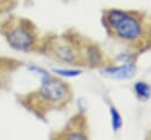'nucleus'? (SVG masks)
Returning a JSON list of instances; mask_svg holds the SVG:
<instances>
[{
	"mask_svg": "<svg viewBox=\"0 0 151 140\" xmlns=\"http://www.w3.org/2000/svg\"><path fill=\"white\" fill-rule=\"evenodd\" d=\"M106 18L109 27L119 39L125 41H135L141 38L142 25L130 13L121 9H110Z\"/></svg>",
	"mask_w": 151,
	"mask_h": 140,
	"instance_id": "obj_1",
	"label": "nucleus"
},
{
	"mask_svg": "<svg viewBox=\"0 0 151 140\" xmlns=\"http://www.w3.org/2000/svg\"><path fill=\"white\" fill-rule=\"evenodd\" d=\"M41 74H42V84L40 88L41 98L45 101H49V103H59L63 100L68 92L66 85L62 81L49 77L47 72H45L43 70H41Z\"/></svg>",
	"mask_w": 151,
	"mask_h": 140,
	"instance_id": "obj_2",
	"label": "nucleus"
},
{
	"mask_svg": "<svg viewBox=\"0 0 151 140\" xmlns=\"http://www.w3.org/2000/svg\"><path fill=\"white\" fill-rule=\"evenodd\" d=\"M8 44L19 51H28L34 44V35L26 26H17L7 33Z\"/></svg>",
	"mask_w": 151,
	"mask_h": 140,
	"instance_id": "obj_3",
	"label": "nucleus"
},
{
	"mask_svg": "<svg viewBox=\"0 0 151 140\" xmlns=\"http://www.w3.org/2000/svg\"><path fill=\"white\" fill-rule=\"evenodd\" d=\"M135 72H136V67L132 64H124L122 66L107 67L102 71V73L106 77L114 78V79H128L134 77Z\"/></svg>",
	"mask_w": 151,
	"mask_h": 140,
	"instance_id": "obj_4",
	"label": "nucleus"
},
{
	"mask_svg": "<svg viewBox=\"0 0 151 140\" xmlns=\"http://www.w3.org/2000/svg\"><path fill=\"white\" fill-rule=\"evenodd\" d=\"M134 90L135 93L137 94V97L142 100H148L151 96V87L144 81H137L134 85Z\"/></svg>",
	"mask_w": 151,
	"mask_h": 140,
	"instance_id": "obj_5",
	"label": "nucleus"
},
{
	"mask_svg": "<svg viewBox=\"0 0 151 140\" xmlns=\"http://www.w3.org/2000/svg\"><path fill=\"white\" fill-rule=\"evenodd\" d=\"M56 55L63 60V61H67V63H72L74 60V52L73 50L69 47V46H60L58 50H56Z\"/></svg>",
	"mask_w": 151,
	"mask_h": 140,
	"instance_id": "obj_6",
	"label": "nucleus"
},
{
	"mask_svg": "<svg viewBox=\"0 0 151 140\" xmlns=\"http://www.w3.org/2000/svg\"><path fill=\"white\" fill-rule=\"evenodd\" d=\"M110 115H111V126H113L114 132H118L119 128L122 127V117L118 113V111L115 107H110Z\"/></svg>",
	"mask_w": 151,
	"mask_h": 140,
	"instance_id": "obj_7",
	"label": "nucleus"
},
{
	"mask_svg": "<svg viewBox=\"0 0 151 140\" xmlns=\"http://www.w3.org/2000/svg\"><path fill=\"white\" fill-rule=\"evenodd\" d=\"M53 72H55L59 75H63V77H77V75L82 74V71L80 70H61V69H54Z\"/></svg>",
	"mask_w": 151,
	"mask_h": 140,
	"instance_id": "obj_8",
	"label": "nucleus"
},
{
	"mask_svg": "<svg viewBox=\"0 0 151 140\" xmlns=\"http://www.w3.org/2000/svg\"><path fill=\"white\" fill-rule=\"evenodd\" d=\"M68 138H69V139H86V136L78 134V133H74V134H70Z\"/></svg>",
	"mask_w": 151,
	"mask_h": 140,
	"instance_id": "obj_9",
	"label": "nucleus"
}]
</instances>
